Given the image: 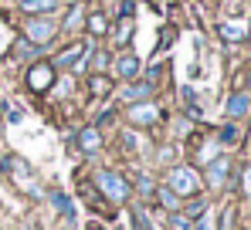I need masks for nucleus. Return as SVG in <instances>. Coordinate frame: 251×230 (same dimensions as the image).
<instances>
[{"mask_svg": "<svg viewBox=\"0 0 251 230\" xmlns=\"http://www.w3.org/2000/svg\"><path fill=\"white\" fill-rule=\"evenodd\" d=\"M132 230H150V224H146V213H143V210H136V213H132Z\"/></svg>", "mask_w": 251, "mask_h": 230, "instance_id": "nucleus-18", "label": "nucleus"}, {"mask_svg": "<svg viewBox=\"0 0 251 230\" xmlns=\"http://www.w3.org/2000/svg\"><path fill=\"white\" fill-rule=\"evenodd\" d=\"M136 183H139V190H143V193H153V183H150V176H139Z\"/></svg>", "mask_w": 251, "mask_h": 230, "instance_id": "nucleus-22", "label": "nucleus"}, {"mask_svg": "<svg viewBox=\"0 0 251 230\" xmlns=\"http://www.w3.org/2000/svg\"><path fill=\"white\" fill-rule=\"evenodd\" d=\"M129 41H132V24H129V21H123V24L116 27V38H112V44H116V47H126Z\"/></svg>", "mask_w": 251, "mask_h": 230, "instance_id": "nucleus-16", "label": "nucleus"}, {"mask_svg": "<svg viewBox=\"0 0 251 230\" xmlns=\"http://www.w3.org/2000/svg\"><path fill=\"white\" fill-rule=\"evenodd\" d=\"M3 109H7V118H10V122H21V118H24L21 109H14V105H3Z\"/></svg>", "mask_w": 251, "mask_h": 230, "instance_id": "nucleus-20", "label": "nucleus"}, {"mask_svg": "<svg viewBox=\"0 0 251 230\" xmlns=\"http://www.w3.org/2000/svg\"><path fill=\"white\" fill-rule=\"evenodd\" d=\"M58 34H61V27L54 17H27V24H24V41H31L34 47L51 44Z\"/></svg>", "mask_w": 251, "mask_h": 230, "instance_id": "nucleus-1", "label": "nucleus"}, {"mask_svg": "<svg viewBox=\"0 0 251 230\" xmlns=\"http://www.w3.org/2000/svg\"><path fill=\"white\" fill-rule=\"evenodd\" d=\"M85 31H88V38H105L109 34V17L105 14H85Z\"/></svg>", "mask_w": 251, "mask_h": 230, "instance_id": "nucleus-11", "label": "nucleus"}, {"mask_svg": "<svg viewBox=\"0 0 251 230\" xmlns=\"http://www.w3.org/2000/svg\"><path fill=\"white\" fill-rule=\"evenodd\" d=\"M78 149H82V153H99V149H102V136H99V129H95V125H88V129H82V132H78Z\"/></svg>", "mask_w": 251, "mask_h": 230, "instance_id": "nucleus-10", "label": "nucleus"}, {"mask_svg": "<svg viewBox=\"0 0 251 230\" xmlns=\"http://www.w3.org/2000/svg\"><path fill=\"white\" fill-rule=\"evenodd\" d=\"M167 186L176 193V196H194L197 186H201V180H197V173H194L190 166H176V169L167 173Z\"/></svg>", "mask_w": 251, "mask_h": 230, "instance_id": "nucleus-4", "label": "nucleus"}, {"mask_svg": "<svg viewBox=\"0 0 251 230\" xmlns=\"http://www.w3.org/2000/svg\"><path fill=\"white\" fill-rule=\"evenodd\" d=\"M92 51H95L92 41H75V44H68L65 51H58V58H51V65H54V68H75V61L88 58Z\"/></svg>", "mask_w": 251, "mask_h": 230, "instance_id": "nucleus-6", "label": "nucleus"}, {"mask_svg": "<svg viewBox=\"0 0 251 230\" xmlns=\"http://www.w3.org/2000/svg\"><path fill=\"white\" fill-rule=\"evenodd\" d=\"M126 115H129L132 125H153V122L160 118L153 102H136V105H129V112H126Z\"/></svg>", "mask_w": 251, "mask_h": 230, "instance_id": "nucleus-7", "label": "nucleus"}, {"mask_svg": "<svg viewBox=\"0 0 251 230\" xmlns=\"http://www.w3.org/2000/svg\"><path fill=\"white\" fill-rule=\"evenodd\" d=\"M58 7H61L58 0H21V10L27 17H51Z\"/></svg>", "mask_w": 251, "mask_h": 230, "instance_id": "nucleus-8", "label": "nucleus"}, {"mask_svg": "<svg viewBox=\"0 0 251 230\" xmlns=\"http://www.w3.org/2000/svg\"><path fill=\"white\" fill-rule=\"evenodd\" d=\"M123 17H132V0H123V10H119Z\"/></svg>", "mask_w": 251, "mask_h": 230, "instance_id": "nucleus-24", "label": "nucleus"}, {"mask_svg": "<svg viewBox=\"0 0 251 230\" xmlns=\"http://www.w3.org/2000/svg\"><path fill=\"white\" fill-rule=\"evenodd\" d=\"M150 95H153V85H150V81H132V85H126V88H123V102H129V105H136V102H150Z\"/></svg>", "mask_w": 251, "mask_h": 230, "instance_id": "nucleus-9", "label": "nucleus"}, {"mask_svg": "<svg viewBox=\"0 0 251 230\" xmlns=\"http://www.w3.org/2000/svg\"><path fill=\"white\" fill-rule=\"evenodd\" d=\"M54 71H58V68H54L51 61H34V65L27 68L24 81H27V88H31V92H38V95H41V92H48V88L54 85Z\"/></svg>", "mask_w": 251, "mask_h": 230, "instance_id": "nucleus-5", "label": "nucleus"}, {"mask_svg": "<svg viewBox=\"0 0 251 230\" xmlns=\"http://www.w3.org/2000/svg\"><path fill=\"white\" fill-rule=\"evenodd\" d=\"M170 227L173 230H187V217H170Z\"/></svg>", "mask_w": 251, "mask_h": 230, "instance_id": "nucleus-21", "label": "nucleus"}, {"mask_svg": "<svg viewBox=\"0 0 251 230\" xmlns=\"http://www.w3.org/2000/svg\"><path fill=\"white\" fill-rule=\"evenodd\" d=\"M95 186L102 190L105 200H112V203H126L129 200V183H126L119 173H112V169H99L95 173Z\"/></svg>", "mask_w": 251, "mask_h": 230, "instance_id": "nucleus-2", "label": "nucleus"}, {"mask_svg": "<svg viewBox=\"0 0 251 230\" xmlns=\"http://www.w3.org/2000/svg\"><path fill=\"white\" fill-rule=\"evenodd\" d=\"M109 88H112V81H109V75H102V71H99V75H92V78H88V92H92L95 98H99V95H105Z\"/></svg>", "mask_w": 251, "mask_h": 230, "instance_id": "nucleus-15", "label": "nucleus"}, {"mask_svg": "<svg viewBox=\"0 0 251 230\" xmlns=\"http://www.w3.org/2000/svg\"><path fill=\"white\" fill-rule=\"evenodd\" d=\"M82 21H85V3H75V7L68 10V17H65V24H58V27H61V31H75V27H78Z\"/></svg>", "mask_w": 251, "mask_h": 230, "instance_id": "nucleus-14", "label": "nucleus"}, {"mask_svg": "<svg viewBox=\"0 0 251 230\" xmlns=\"http://www.w3.org/2000/svg\"><path fill=\"white\" fill-rule=\"evenodd\" d=\"M160 203H163V207H176V193L170 190V186H163V190H160Z\"/></svg>", "mask_w": 251, "mask_h": 230, "instance_id": "nucleus-17", "label": "nucleus"}, {"mask_svg": "<svg viewBox=\"0 0 251 230\" xmlns=\"http://www.w3.org/2000/svg\"><path fill=\"white\" fill-rule=\"evenodd\" d=\"M224 180V162H214L210 166V183H221Z\"/></svg>", "mask_w": 251, "mask_h": 230, "instance_id": "nucleus-19", "label": "nucleus"}, {"mask_svg": "<svg viewBox=\"0 0 251 230\" xmlns=\"http://www.w3.org/2000/svg\"><path fill=\"white\" fill-rule=\"evenodd\" d=\"M201 210H204V203H190V207H187V217H197Z\"/></svg>", "mask_w": 251, "mask_h": 230, "instance_id": "nucleus-23", "label": "nucleus"}, {"mask_svg": "<svg viewBox=\"0 0 251 230\" xmlns=\"http://www.w3.org/2000/svg\"><path fill=\"white\" fill-rule=\"evenodd\" d=\"M48 200H51V207H54L65 220H75V207H72V200H68L61 190H51V193H48Z\"/></svg>", "mask_w": 251, "mask_h": 230, "instance_id": "nucleus-13", "label": "nucleus"}, {"mask_svg": "<svg viewBox=\"0 0 251 230\" xmlns=\"http://www.w3.org/2000/svg\"><path fill=\"white\" fill-rule=\"evenodd\" d=\"M116 71H119V75H123L126 81H132V78L143 71V61H139L136 54H123V58L116 61Z\"/></svg>", "mask_w": 251, "mask_h": 230, "instance_id": "nucleus-12", "label": "nucleus"}, {"mask_svg": "<svg viewBox=\"0 0 251 230\" xmlns=\"http://www.w3.org/2000/svg\"><path fill=\"white\" fill-rule=\"evenodd\" d=\"M0 169L21 186L24 193H31V196H41V190H38V183H34V176L27 173V162L24 159H17V156H7V159H0Z\"/></svg>", "mask_w": 251, "mask_h": 230, "instance_id": "nucleus-3", "label": "nucleus"}]
</instances>
